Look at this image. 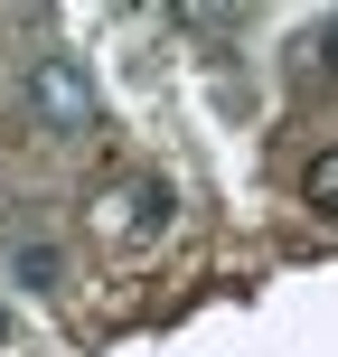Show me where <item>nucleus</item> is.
Wrapping results in <instances>:
<instances>
[{
    "label": "nucleus",
    "instance_id": "2",
    "mask_svg": "<svg viewBox=\"0 0 338 357\" xmlns=\"http://www.w3.org/2000/svg\"><path fill=\"white\" fill-rule=\"evenodd\" d=\"M169 226V188H151V178H132L123 197H113V235H160Z\"/></svg>",
    "mask_w": 338,
    "mask_h": 357
},
{
    "label": "nucleus",
    "instance_id": "4",
    "mask_svg": "<svg viewBox=\"0 0 338 357\" xmlns=\"http://www.w3.org/2000/svg\"><path fill=\"white\" fill-rule=\"evenodd\" d=\"M19 282H56V254L47 245H19Z\"/></svg>",
    "mask_w": 338,
    "mask_h": 357
},
{
    "label": "nucleus",
    "instance_id": "3",
    "mask_svg": "<svg viewBox=\"0 0 338 357\" xmlns=\"http://www.w3.org/2000/svg\"><path fill=\"white\" fill-rule=\"evenodd\" d=\"M301 188H310V207H320V216H338V151H320V160H310Z\"/></svg>",
    "mask_w": 338,
    "mask_h": 357
},
{
    "label": "nucleus",
    "instance_id": "1",
    "mask_svg": "<svg viewBox=\"0 0 338 357\" xmlns=\"http://www.w3.org/2000/svg\"><path fill=\"white\" fill-rule=\"evenodd\" d=\"M29 113H38L47 132H85V123H94L85 66H75V56H38V66H29Z\"/></svg>",
    "mask_w": 338,
    "mask_h": 357
},
{
    "label": "nucleus",
    "instance_id": "5",
    "mask_svg": "<svg viewBox=\"0 0 338 357\" xmlns=\"http://www.w3.org/2000/svg\"><path fill=\"white\" fill-rule=\"evenodd\" d=\"M320 56H329V75H338V19H329V29H320Z\"/></svg>",
    "mask_w": 338,
    "mask_h": 357
}]
</instances>
